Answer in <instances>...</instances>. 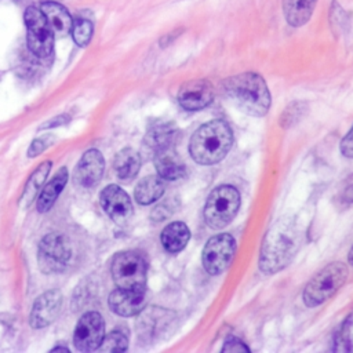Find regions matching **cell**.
Listing matches in <instances>:
<instances>
[{
  "label": "cell",
  "mask_w": 353,
  "mask_h": 353,
  "mask_svg": "<svg viewBox=\"0 0 353 353\" xmlns=\"http://www.w3.org/2000/svg\"><path fill=\"white\" fill-rule=\"evenodd\" d=\"M222 92L243 113L261 117L270 108L272 97L263 77L254 72H244L222 81Z\"/></svg>",
  "instance_id": "6da1fadb"
},
{
  "label": "cell",
  "mask_w": 353,
  "mask_h": 353,
  "mask_svg": "<svg viewBox=\"0 0 353 353\" xmlns=\"http://www.w3.org/2000/svg\"><path fill=\"white\" fill-rule=\"evenodd\" d=\"M233 143V132L223 120H211L200 125L190 138L189 153L192 159L201 164L210 165L221 161Z\"/></svg>",
  "instance_id": "7a4b0ae2"
},
{
  "label": "cell",
  "mask_w": 353,
  "mask_h": 353,
  "mask_svg": "<svg viewBox=\"0 0 353 353\" xmlns=\"http://www.w3.org/2000/svg\"><path fill=\"white\" fill-rule=\"evenodd\" d=\"M299 244V234L292 222L280 221L266 234L259 258V268L265 273H274L284 268L294 256Z\"/></svg>",
  "instance_id": "3957f363"
},
{
  "label": "cell",
  "mask_w": 353,
  "mask_h": 353,
  "mask_svg": "<svg viewBox=\"0 0 353 353\" xmlns=\"http://www.w3.org/2000/svg\"><path fill=\"white\" fill-rule=\"evenodd\" d=\"M347 266L342 262H334L319 272L305 287L302 298L306 306L313 307L331 298L346 281Z\"/></svg>",
  "instance_id": "277c9868"
},
{
  "label": "cell",
  "mask_w": 353,
  "mask_h": 353,
  "mask_svg": "<svg viewBox=\"0 0 353 353\" xmlns=\"http://www.w3.org/2000/svg\"><path fill=\"white\" fill-rule=\"evenodd\" d=\"M240 207V193L230 185L215 188L204 205V221L211 229H222L236 216Z\"/></svg>",
  "instance_id": "5b68a950"
},
{
  "label": "cell",
  "mask_w": 353,
  "mask_h": 353,
  "mask_svg": "<svg viewBox=\"0 0 353 353\" xmlns=\"http://www.w3.org/2000/svg\"><path fill=\"white\" fill-rule=\"evenodd\" d=\"M110 269L119 288H145L148 266L139 254L132 251L119 252L113 258Z\"/></svg>",
  "instance_id": "8992f818"
},
{
  "label": "cell",
  "mask_w": 353,
  "mask_h": 353,
  "mask_svg": "<svg viewBox=\"0 0 353 353\" xmlns=\"http://www.w3.org/2000/svg\"><path fill=\"white\" fill-rule=\"evenodd\" d=\"M25 23L29 50L39 58L50 57L54 46V34L41 10L33 6L28 7L25 11Z\"/></svg>",
  "instance_id": "52a82bcc"
},
{
  "label": "cell",
  "mask_w": 353,
  "mask_h": 353,
  "mask_svg": "<svg viewBox=\"0 0 353 353\" xmlns=\"http://www.w3.org/2000/svg\"><path fill=\"white\" fill-rule=\"evenodd\" d=\"M234 252L236 241L232 234L221 233L212 236L203 250V266L210 274L216 276L229 268L234 258Z\"/></svg>",
  "instance_id": "ba28073f"
},
{
  "label": "cell",
  "mask_w": 353,
  "mask_h": 353,
  "mask_svg": "<svg viewBox=\"0 0 353 353\" xmlns=\"http://www.w3.org/2000/svg\"><path fill=\"white\" fill-rule=\"evenodd\" d=\"M105 336V323L99 313L88 312L79 320L73 342L77 350L80 352H92L97 350Z\"/></svg>",
  "instance_id": "9c48e42d"
},
{
  "label": "cell",
  "mask_w": 353,
  "mask_h": 353,
  "mask_svg": "<svg viewBox=\"0 0 353 353\" xmlns=\"http://www.w3.org/2000/svg\"><path fill=\"white\" fill-rule=\"evenodd\" d=\"M214 98V88L208 80L197 79L186 81L178 91V102L186 110H200L207 108Z\"/></svg>",
  "instance_id": "30bf717a"
},
{
  "label": "cell",
  "mask_w": 353,
  "mask_h": 353,
  "mask_svg": "<svg viewBox=\"0 0 353 353\" xmlns=\"http://www.w3.org/2000/svg\"><path fill=\"white\" fill-rule=\"evenodd\" d=\"M105 212L117 223H124L132 215V203L128 194L117 185L106 186L99 196Z\"/></svg>",
  "instance_id": "8fae6325"
},
{
  "label": "cell",
  "mask_w": 353,
  "mask_h": 353,
  "mask_svg": "<svg viewBox=\"0 0 353 353\" xmlns=\"http://www.w3.org/2000/svg\"><path fill=\"white\" fill-rule=\"evenodd\" d=\"M108 303L112 312L119 316H135L145 307V288H117L109 295Z\"/></svg>",
  "instance_id": "7c38bea8"
},
{
  "label": "cell",
  "mask_w": 353,
  "mask_h": 353,
  "mask_svg": "<svg viewBox=\"0 0 353 353\" xmlns=\"http://www.w3.org/2000/svg\"><path fill=\"white\" fill-rule=\"evenodd\" d=\"M62 306V294L59 290H50L41 294L33 303L30 312V325L44 328L58 316Z\"/></svg>",
  "instance_id": "4fadbf2b"
},
{
  "label": "cell",
  "mask_w": 353,
  "mask_h": 353,
  "mask_svg": "<svg viewBox=\"0 0 353 353\" xmlns=\"http://www.w3.org/2000/svg\"><path fill=\"white\" fill-rule=\"evenodd\" d=\"M103 170L105 160L102 153L97 149H90L81 156L74 170V182L81 188H92L101 181Z\"/></svg>",
  "instance_id": "5bb4252c"
},
{
  "label": "cell",
  "mask_w": 353,
  "mask_h": 353,
  "mask_svg": "<svg viewBox=\"0 0 353 353\" xmlns=\"http://www.w3.org/2000/svg\"><path fill=\"white\" fill-rule=\"evenodd\" d=\"M70 244L63 234L50 233L43 237L40 243V256L44 258L46 265L62 266L70 258Z\"/></svg>",
  "instance_id": "9a60e30c"
},
{
  "label": "cell",
  "mask_w": 353,
  "mask_h": 353,
  "mask_svg": "<svg viewBox=\"0 0 353 353\" xmlns=\"http://www.w3.org/2000/svg\"><path fill=\"white\" fill-rule=\"evenodd\" d=\"M154 165L160 178L168 179V181H175L178 178H182L186 172L183 161L179 159V156L176 154L172 146L156 150Z\"/></svg>",
  "instance_id": "2e32d148"
},
{
  "label": "cell",
  "mask_w": 353,
  "mask_h": 353,
  "mask_svg": "<svg viewBox=\"0 0 353 353\" xmlns=\"http://www.w3.org/2000/svg\"><path fill=\"white\" fill-rule=\"evenodd\" d=\"M40 10L48 22L54 37H65L72 32L73 21L63 6L54 1H47L41 4Z\"/></svg>",
  "instance_id": "e0dca14e"
},
{
  "label": "cell",
  "mask_w": 353,
  "mask_h": 353,
  "mask_svg": "<svg viewBox=\"0 0 353 353\" xmlns=\"http://www.w3.org/2000/svg\"><path fill=\"white\" fill-rule=\"evenodd\" d=\"M317 0H283V12L292 28L303 26L312 18Z\"/></svg>",
  "instance_id": "ac0fdd59"
},
{
  "label": "cell",
  "mask_w": 353,
  "mask_h": 353,
  "mask_svg": "<svg viewBox=\"0 0 353 353\" xmlns=\"http://www.w3.org/2000/svg\"><path fill=\"white\" fill-rule=\"evenodd\" d=\"M189 237V229L183 222H172L163 229L161 244L165 248V251L175 254L186 247Z\"/></svg>",
  "instance_id": "d6986e66"
},
{
  "label": "cell",
  "mask_w": 353,
  "mask_h": 353,
  "mask_svg": "<svg viewBox=\"0 0 353 353\" xmlns=\"http://www.w3.org/2000/svg\"><path fill=\"white\" fill-rule=\"evenodd\" d=\"M66 182H68V170L66 167H61L58 172L54 175V178L44 186V189L41 190L37 199V210L40 212H47L52 207V204L58 199Z\"/></svg>",
  "instance_id": "ffe728a7"
},
{
  "label": "cell",
  "mask_w": 353,
  "mask_h": 353,
  "mask_svg": "<svg viewBox=\"0 0 353 353\" xmlns=\"http://www.w3.org/2000/svg\"><path fill=\"white\" fill-rule=\"evenodd\" d=\"M114 171L121 181L132 179L141 167V157L138 152L131 148H125L120 150L114 157Z\"/></svg>",
  "instance_id": "44dd1931"
},
{
  "label": "cell",
  "mask_w": 353,
  "mask_h": 353,
  "mask_svg": "<svg viewBox=\"0 0 353 353\" xmlns=\"http://www.w3.org/2000/svg\"><path fill=\"white\" fill-rule=\"evenodd\" d=\"M163 193H164L163 179L156 175H149L139 181V183L135 188L134 196L139 204L148 205L159 200L163 196Z\"/></svg>",
  "instance_id": "7402d4cb"
},
{
  "label": "cell",
  "mask_w": 353,
  "mask_h": 353,
  "mask_svg": "<svg viewBox=\"0 0 353 353\" xmlns=\"http://www.w3.org/2000/svg\"><path fill=\"white\" fill-rule=\"evenodd\" d=\"M175 135L176 128L172 123H156L148 130L145 141L146 145H149L156 152L159 149L172 146Z\"/></svg>",
  "instance_id": "603a6c76"
},
{
  "label": "cell",
  "mask_w": 353,
  "mask_h": 353,
  "mask_svg": "<svg viewBox=\"0 0 353 353\" xmlns=\"http://www.w3.org/2000/svg\"><path fill=\"white\" fill-rule=\"evenodd\" d=\"M51 170V161H43L34 171L33 174L29 176L26 185H25V189L22 192V196H21V200H19V205L26 208L32 204L33 199L36 197L37 192L40 190V188L43 186L48 172Z\"/></svg>",
  "instance_id": "cb8c5ba5"
},
{
  "label": "cell",
  "mask_w": 353,
  "mask_h": 353,
  "mask_svg": "<svg viewBox=\"0 0 353 353\" xmlns=\"http://www.w3.org/2000/svg\"><path fill=\"white\" fill-rule=\"evenodd\" d=\"M72 34L77 46L80 47L87 46L92 36V22L88 18L77 17L72 26Z\"/></svg>",
  "instance_id": "d4e9b609"
},
{
  "label": "cell",
  "mask_w": 353,
  "mask_h": 353,
  "mask_svg": "<svg viewBox=\"0 0 353 353\" xmlns=\"http://www.w3.org/2000/svg\"><path fill=\"white\" fill-rule=\"evenodd\" d=\"M128 347V338L121 331H113L103 336L99 350L101 352H124Z\"/></svg>",
  "instance_id": "484cf974"
},
{
  "label": "cell",
  "mask_w": 353,
  "mask_h": 353,
  "mask_svg": "<svg viewBox=\"0 0 353 353\" xmlns=\"http://www.w3.org/2000/svg\"><path fill=\"white\" fill-rule=\"evenodd\" d=\"M54 141V137L52 135H44V137H40L37 139H34L29 149H28V156L29 157H36L39 156L40 153H43Z\"/></svg>",
  "instance_id": "4316f807"
},
{
  "label": "cell",
  "mask_w": 353,
  "mask_h": 353,
  "mask_svg": "<svg viewBox=\"0 0 353 353\" xmlns=\"http://www.w3.org/2000/svg\"><path fill=\"white\" fill-rule=\"evenodd\" d=\"M330 21H331V26L332 29H342V22L346 21V12L345 10L341 7V4L338 1H332L331 6V12H330Z\"/></svg>",
  "instance_id": "83f0119b"
},
{
  "label": "cell",
  "mask_w": 353,
  "mask_h": 353,
  "mask_svg": "<svg viewBox=\"0 0 353 353\" xmlns=\"http://www.w3.org/2000/svg\"><path fill=\"white\" fill-rule=\"evenodd\" d=\"M250 349H248V346L243 342V341H240V339H237V338H229V339H226L225 341V343H223V346H222V352H232V353H236V352H248Z\"/></svg>",
  "instance_id": "f1b7e54d"
},
{
  "label": "cell",
  "mask_w": 353,
  "mask_h": 353,
  "mask_svg": "<svg viewBox=\"0 0 353 353\" xmlns=\"http://www.w3.org/2000/svg\"><path fill=\"white\" fill-rule=\"evenodd\" d=\"M341 152L343 156L353 159V127L341 141Z\"/></svg>",
  "instance_id": "f546056e"
},
{
  "label": "cell",
  "mask_w": 353,
  "mask_h": 353,
  "mask_svg": "<svg viewBox=\"0 0 353 353\" xmlns=\"http://www.w3.org/2000/svg\"><path fill=\"white\" fill-rule=\"evenodd\" d=\"M68 116H65V114H62V116H58V117H55V119H51L48 123H46V124H43L40 128H51V127H57V125H61V124H65V123H68Z\"/></svg>",
  "instance_id": "4dcf8cb0"
},
{
  "label": "cell",
  "mask_w": 353,
  "mask_h": 353,
  "mask_svg": "<svg viewBox=\"0 0 353 353\" xmlns=\"http://www.w3.org/2000/svg\"><path fill=\"white\" fill-rule=\"evenodd\" d=\"M345 199H346L347 201H353V185L346 189V192H345Z\"/></svg>",
  "instance_id": "1f68e13d"
},
{
  "label": "cell",
  "mask_w": 353,
  "mask_h": 353,
  "mask_svg": "<svg viewBox=\"0 0 353 353\" xmlns=\"http://www.w3.org/2000/svg\"><path fill=\"white\" fill-rule=\"evenodd\" d=\"M58 350H61V352H69V349H68L66 346H55L51 352H58Z\"/></svg>",
  "instance_id": "d6a6232c"
},
{
  "label": "cell",
  "mask_w": 353,
  "mask_h": 353,
  "mask_svg": "<svg viewBox=\"0 0 353 353\" xmlns=\"http://www.w3.org/2000/svg\"><path fill=\"white\" fill-rule=\"evenodd\" d=\"M347 262L350 263V265H353V247L350 248V251H349V255H347Z\"/></svg>",
  "instance_id": "836d02e7"
}]
</instances>
